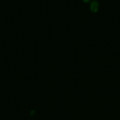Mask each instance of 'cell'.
Listing matches in <instances>:
<instances>
[{
    "label": "cell",
    "mask_w": 120,
    "mask_h": 120,
    "mask_svg": "<svg viewBox=\"0 0 120 120\" xmlns=\"http://www.w3.org/2000/svg\"><path fill=\"white\" fill-rule=\"evenodd\" d=\"M83 1H84V2H88V1H89V0H83Z\"/></svg>",
    "instance_id": "2"
},
{
    "label": "cell",
    "mask_w": 120,
    "mask_h": 120,
    "mask_svg": "<svg viewBox=\"0 0 120 120\" xmlns=\"http://www.w3.org/2000/svg\"><path fill=\"white\" fill-rule=\"evenodd\" d=\"M98 9V3L96 1H94L91 5V10L93 12H96Z\"/></svg>",
    "instance_id": "1"
}]
</instances>
